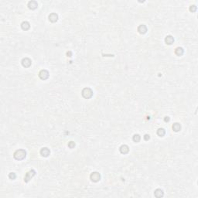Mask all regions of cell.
<instances>
[{"instance_id": "obj_7", "label": "cell", "mask_w": 198, "mask_h": 198, "mask_svg": "<svg viewBox=\"0 0 198 198\" xmlns=\"http://www.w3.org/2000/svg\"><path fill=\"white\" fill-rule=\"evenodd\" d=\"M50 154V151L48 148L44 147V148H42L40 150V155L44 157H47L49 156V155Z\"/></svg>"}, {"instance_id": "obj_21", "label": "cell", "mask_w": 198, "mask_h": 198, "mask_svg": "<svg viewBox=\"0 0 198 198\" xmlns=\"http://www.w3.org/2000/svg\"><path fill=\"white\" fill-rule=\"evenodd\" d=\"M68 147H69L70 149H74L75 147V143L73 141H70L69 143H68Z\"/></svg>"}, {"instance_id": "obj_19", "label": "cell", "mask_w": 198, "mask_h": 198, "mask_svg": "<svg viewBox=\"0 0 198 198\" xmlns=\"http://www.w3.org/2000/svg\"><path fill=\"white\" fill-rule=\"evenodd\" d=\"M9 178L10 179H12V180L15 179L16 178V175L15 172H10V173L9 174Z\"/></svg>"}, {"instance_id": "obj_17", "label": "cell", "mask_w": 198, "mask_h": 198, "mask_svg": "<svg viewBox=\"0 0 198 198\" xmlns=\"http://www.w3.org/2000/svg\"><path fill=\"white\" fill-rule=\"evenodd\" d=\"M166 134V131L165 129L163 128H160L159 129L157 130V135L160 136V137H163Z\"/></svg>"}, {"instance_id": "obj_22", "label": "cell", "mask_w": 198, "mask_h": 198, "mask_svg": "<svg viewBox=\"0 0 198 198\" xmlns=\"http://www.w3.org/2000/svg\"><path fill=\"white\" fill-rule=\"evenodd\" d=\"M144 139L146 140V141H149V140L150 139V135H148V134H146L145 135H144Z\"/></svg>"}, {"instance_id": "obj_24", "label": "cell", "mask_w": 198, "mask_h": 198, "mask_svg": "<svg viewBox=\"0 0 198 198\" xmlns=\"http://www.w3.org/2000/svg\"><path fill=\"white\" fill-rule=\"evenodd\" d=\"M67 55L68 57H70L72 56V53H71L70 51H69V52H67Z\"/></svg>"}, {"instance_id": "obj_20", "label": "cell", "mask_w": 198, "mask_h": 198, "mask_svg": "<svg viewBox=\"0 0 198 198\" xmlns=\"http://www.w3.org/2000/svg\"><path fill=\"white\" fill-rule=\"evenodd\" d=\"M197 6H195V5H193V6H190V12H192V13H193V12H196L197 11Z\"/></svg>"}, {"instance_id": "obj_15", "label": "cell", "mask_w": 198, "mask_h": 198, "mask_svg": "<svg viewBox=\"0 0 198 198\" xmlns=\"http://www.w3.org/2000/svg\"><path fill=\"white\" fill-rule=\"evenodd\" d=\"M172 130L176 132L180 131L181 130V125L179 123H177V122H176V123H174L172 125Z\"/></svg>"}, {"instance_id": "obj_14", "label": "cell", "mask_w": 198, "mask_h": 198, "mask_svg": "<svg viewBox=\"0 0 198 198\" xmlns=\"http://www.w3.org/2000/svg\"><path fill=\"white\" fill-rule=\"evenodd\" d=\"M21 28L23 29V30H28L30 28V24L27 21H24L22 23H21Z\"/></svg>"}, {"instance_id": "obj_10", "label": "cell", "mask_w": 198, "mask_h": 198, "mask_svg": "<svg viewBox=\"0 0 198 198\" xmlns=\"http://www.w3.org/2000/svg\"><path fill=\"white\" fill-rule=\"evenodd\" d=\"M119 151L121 154H127L129 152V147L127 145H121L119 148Z\"/></svg>"}, {"instance_id": "obj_3", "label": "cell", "mask_w": 198, "mask_h": 198, "mask_svg": "<svg viewBox=\"0 0 198 198\" xmlns=\"http://www.w3.org/2000/svg\"><path fill=\"white\" fill-rule=\"evenodd\" d=\"M36 175V171L34 170H31L30 171H28L26 175H25L24 177V182L25 183H28L30 181V179L33 177V176Z\"/></svg>"}, {"instance_id": "obj_6", "label": "cell", "mask_w": 198, "mask_h": 198, "mask_svg": "<svg viewBox=\"0 0 198 198\" xmlns=\"http://www.w3.org/2000/svg\"><path fill=\"white\" fill-rule=\"evenodd\" d=\"M21 64H22L23 67H30L31 66V64H32V60L30 58H27V57H26V58H23L22 60V61H21Z\"/></svg>"}, {"instance_id": "obj_8", "label": "cell", "mask_w": 198, "mask_h": 198, "mask_svg": "<svg viewBox=\"0 0 198 198\" xmlns=\"http://www.w3.org/2000/svg\"><path fill=\"white\" fill-rule=\"evenodd\" d=\"M28 7L31 10H34L38 7V3L36 1H30L28 2Z\"/></svg>"}, {"instance_id": "obj_2", "label": "cell", "mask_w": 198, "mask_h": 198, "mask_svg": "<svg viewBox=\"0 0 198 198\" xmlns=\"http://www.w3.org/2000/svg\"><path fill=\"white\" fill-rule=\"evenodd\" d=\"M81 95L84 98L89 99L93 96V91L90 88H84V89L82 90Z\"/></svg>"}, {"instance_id": "obj_18", "label": "cell", "mask_w": 198, "mask_h": 198, "mask_svg": "<svg viewBox=\"0 0 198 198\" xmlns=\"http://www.w3.org/2000/svg\"><path fill=\"white\" fill-rule=\"evenodd\" d=\"M140 139H141V137H140V135L139 134H135L132 137V140L135 142H139L140 141Z\"/></svg>"}, {"instance_id": "obj_4", "label": "cell", "mask_w": 198, "mask_h": 198, "mask_svg": "<svg viewBox=\"0 0 198 198\" xmlns=\"http://www.w3.org/2000/svg\"><path fill=\"white\" fill-rule=\"evenodd\" d=\"M90 178L93 181V182H98L101 180V178H102V176H101V174L98 172H93L92 173L90 176Z\"/></svg>"}, {"instance_id": "obj_9", "label": "cell", "mask_w": 198, "mask_h": 198, "mask_svg": "<svg viewBox=\"0 0 198 198\" xmlns=\"http://www.w3.org/2000/svg\"><path fill=\"white\" fill-rule=\"evenodd\" d=\"M48 18H49V20L51 23H56L57 21L58 20V15H57V13H51L49 15Z\"/></svg>"}, {"instance_id": "obj_5", "label": "cell", "mask_w": 198, "mask_h": 198, "mask_svg": "<svg viewBox=\"0 0 198 198\" xmlns=\"http://www.w3.org/2000/svg\"><path fill=\"white\" fill-rule=\"evenodd\" d=\"M39 77L41 80H46L49 77V72L46 70H41L39 73Z\"/></svg>"}, {"instance_id": "obj_12", "label": "cell", "mask_w": 198, "mask_h": 198, "mask_svg": "<svg viewBox=\"0 0 198 198\" xmlns=\"http://www.w3.org/2000/svg\"><path fill=\"white\" fill-rule=\"evenodd\" d=\"M165 43L168 45H171L174 43V38L171 35H168L165 38Z\"/></svg>"}, {"instance_id": "obj_11", "label": "cell", "mask_w": 198, "mask_h": 198, "mask_svg": "<svg viewBox=\"0 0 198 198\" xmlns=\"http://www.w3.org/2000/svg\"><path fill=\"white\" fill-rule=\"evenodd\" d=\"M138 32H139L140 34H145V33H146V32H147V26H146V25H144V24L140 25V26H139V27H138Z\"/></svg>"}, {"instance_id": "obj_1", "label": "cell", "mask_w": 198, "mask_h": 198, "mask_svg": "<svg viewBox=\"0 0 198 198\" xmlns=\"http://www.w3.org/2000/svg\"><path fill=\"white\" fill-rule=\"evenodd\" d=\"M13 156L16 160H23L26 156V152L24 149H18L14 153Z\"/></svg>"}, {"instance_id": "obj_13", "label": "cell", "mask_w": 198, "mask_h": 198, "mask_svg": "<svg viewBox=\"0 0 198 198\" xmlns=\"http://www.w3.org/2000/svg\"><path fill=\"white\" fill-rule=\"evenodd\" d=\"M154 194H155V197H157V198H160L162 197H163V190H161V189H156V190H155V192H154Z\"/></svg>"}, {"instance_id": "obj_23", "label": "cell", "mask_w": 198, "mask_h": 198, "mask_svg": "<svg viewBox=\"0 0 198 198\" xmlns=\"http://www.w3.org/2000/svg\"><path fill=\"white\" fill-rule=\"evenodd\" d=\"M170 117H168V116H166L165 118H164V121H166V122H169L170 121Z\"/></svg>"}, {"instance_id": "obj_16", "label": "cell", "mask_w": 198, "mask_h": 198, "mask_svg": "<svg viewBox=\"0 0 198 198\" xmlns=\"http://www.w3.org/2000/svg\"><path fill=\"white\" fill-rule=\"evenodd\" d=\"M184 53V50H183L182 47H177L175 50V53L177 56H182Z\"/></svg>"}]
</instances>
